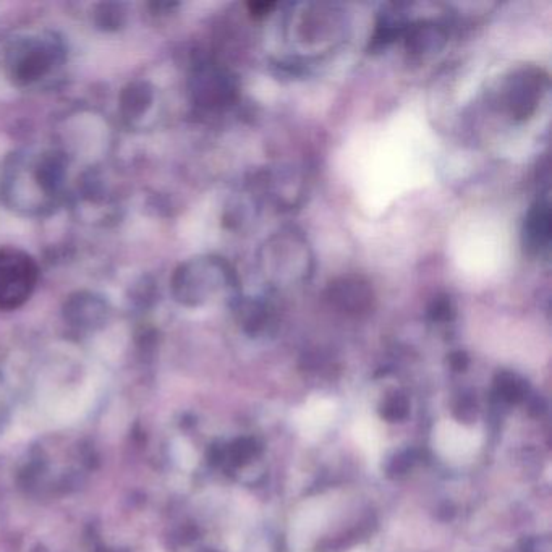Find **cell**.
<instances>
[{
    "label": "cell",
    "instance_id": "obj_13",
    "mask_svg": "<svg viewBox=\"0 0 552 552\" xmlns=\"http://www.w3.org/2000/svg\"><path fill=\"white\" fill-rule=\"evenodd\" d=\"M250 7L253 12L263 15V13H268L274 7V4H251Z\"/></svg>",
    "mask_w": 552,
    "mask_h": 552
},
{
    "label": "cell",
    "instance_id": "obj_7",
    "mask_svg": "<svg viewBox=\"0 0 552 552\" xmlns=\"http://www.w3.org/2000/svg\"><path fill=\"white\" fill-rule=\"evenodd\" d=\"M497 387H499L502 397L509 400V402H520L523 395H525V386H523L522 381H519L512 374H501Z\"/></svg>",
    "mask_w": 552,
    "mask_h": 552
},
{
    "label": "cell",
    "instance_id": "obj_12",
    "mask_svg": "<svg viewBox=\"0 0 552 552\" xmlns=\"http://www.w3.org/2000/svg\"><path fill=\"white\" fill-rule=\"evenodd\" d=\"M452 365H454L457 370H463V368L467 366V357H465L463 353H457V355H454V358H452Z\"/></svg>",
    "mask_w": 552,
    "mask_h": 552
},
{
    "label": "cell",
    "instance_id": "obj_4",
    "mask_svg": "<svg viewBox=\"0 0 552 552\" xmlns=\"http://www.w3.org/2000/svg\"><path fill=\"white\" fill-rule=\"evenodd\" d=\"M551 238V213L548 203L538 201L523 224V247L530 255H540Z\"/></svg>",
    "mask_w": 552,
    "mask_h": 552
},
{
    "label": "cell",
    "instance_id": "obj_8",
    "mask_svg": "<svg viewBox=\"0 0 552 552\" xmlns=\"http://www.w3.org/2000/svg\"><path fill=\"white\" fill-rule=\"evenodd\" d=\"M407 413V399L402 397V395H394V397L387 400L383 407V417H386L387 420H402V418L407 417Z\"/></svg>",
    "mask_w": 552,
    "mask_h": 552
},
{
    "label": "cell",
    "instance_id": "obj_1",
    "mask_svg": "<svg viewBox=\"0 0 552 552\" xmlns=\"http://www.w3.org/2000/svg\"><path fill=\"white\" fill-rule=\"evenodd\" d=\"M38 282V266L17 248L0 250V308L13 310L30 298Z\"/></svg>",
    "mask_w": 552,
    "mask_h": 552
},
{
    "label": "cell",
    "instance_id": "obj_9",
    "mask_svg": "<svg viewBox=\"0 0 552 552\" xmlns=\"http://www.w3.org/2000/svg\"><path fill=\"white\" fill-rule=\"evenodd\" d=\"M413 460L412 454L410 452H405V454L399 455L392 460L391 467H389V473L391 475H402V473L407 472L408 468L412 467Z\"/></svg>",
    "mask_w": 552,
    "mask_h": 552
},
{
    "label": "cell",
    "instance_id": "obj_11",
    "mask_svg": "<svg viewBox=\"0 0 552 552\" xmlns=\"http://www.w3.org/2000/svg\"><path fill=\"white\" fill-rule=\"evenodd\" d=\"M256 444L253 441H240L238 446L235 447V452H237V460H250L253 455H255Z\"/></svg>",
    "mask_w": 552,
    "mask_h": 552
},
{
    "label": "cell",
    "instance_id": "obj_6",
    "mask_svg": "<svg viewBox=\"0 0 552 552\" xmlns=\"http://www.w3.org/2000/svg\"><path fill=\"white\" fill-rule=\"evenodd\" d=\"M444 34L436 25H421L412 31V34H408V49L412 47V51L417 54H423L428 49H438L439 44L442 43Z\"/></svg>",
    "mask_w": 552,
    "mask_h": 552
},
{
    "label": "cell",
    "instance_id": "obj_2",
    "mask_svg": "<svg viewBox=\"0 0 552 552\" xmlns=\"http://www.w3.org/2000/svg\"><path fill=\"white\" fill-rule=\"evenodd\" d=\"M546 75L535 67L520 68L504 86V106L515 119H527L543 96Z\"/></svg>",
    "mask_w": 552,
    "mask_h": 552
},
{
    "label": "cell",
    "instance_id": "obj_10",
    "mask_svg": "<svg viewBox=\"0 0 552 552\" xmlns=\"http://www.w3.org/2000/svg\"><path fill=\"white\" fill-rule=\"evenodd\" d=\"M451 313V302H449L447 298H438V300H434L433 308H431V316H433L434 319H449Z\"/></svg>",
    "mask_w": 552,
    "mask_h": 552
},
{
    "label": "cell",
    "instance_id": "obj_3",
    "mask_svg": "<svg viewBox=\"0 0 552 552\" xmlns=\"http://www.w3.org/2000/svg\"><path fill=\"white\" fill-rule=\"evenodd\" d=\"M327 298L331 305L350 315H361L370 311L374 302L371 285L358 276L340 277L327 289Z\"/></svg>",
    "mask_w": 552,
    "mask_h": 552
},
{
    "label": "cell",
    "instance_id": "obj_5",
    "mask_svg": "<svg viewBox=\"0 0 552 552\" xmlns=\"http://www.w3.org/2000/svg\"><path fill=\"white\" fill-rule=\"evenodd\" d=\"M25 52L17 67L18 75L25 80L41 77L51 67V57H49L51 51L46 46H33Z\"/></svg>",
    "mask_w": 552,
    "mask_h": 552
}]
</instances>
